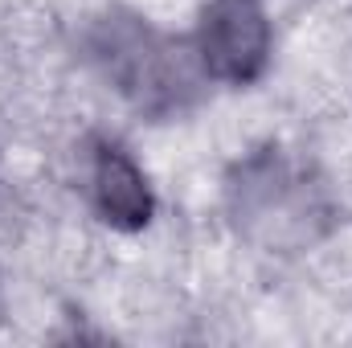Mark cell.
Instances as JSON below:
<instances>
[{"label": "cell", "mask_w": 352, "mask_h": 348, "mask_svg": "<svg viewBox=\"0 0 352 348\" xmlns=\"http://www.w3.org/2000/svg\"><path fill=\"white\" fill-rule=\"evenodd\" d=\"M94 205L115 230H144L152 221V188L119 144L94 148Z\"/></svg>", "instance_id": "cell-4"}, {"label": "cell", "mask_w": 352, "mask_h": 348, "mask_svg": "<svg viewBox=\"0 0 352 348\" xmlns=\"http://www.w3.org/2000/svg\"><path fill=\"white\" fill-rule=\"evenodd\" d=\"M230 213L246 238L270 250H303L332 221L324 184L283 148H263L234 168Z\"/></svg>", "instance_id": "cell-1"}, {"label": "cell", "mask_w": 352, "mask_h": 348, "mask_svg": "<svg viewBox=\"0 0 352 348\" xmlns=\"http://www.w3.org/2000/svg\"><path fill=\"white\" fill-rule=\"evenodd\" d=\"M201 66L234 87H250L270 58V25L258 0H213L197 29Z\"/></svg>", "instance_id": "cell-3"}, {"label": "cell", "mask_w": 352, "mask_h": 348, "mask_svg": "<svg viewBox=\"0 0 352 348\" xmlns=\"http://www.w3.org/2000/svg\"><path fill=\"white\" fill-rule=\"evenodd\" d=\"M0 307H4V299H0Z\"/></svg>", "instance_id": "cell-5"}, {"label": "cell", "mask_w": 352, "mask_h": 348, "mask_svg": "<svg viewBox=\"0 0 352 348\" xmlns=\"http://www.w3.org/2000/svg\"><path fill=\"white\" fill-rule=\"evenodd\" d=\"M90 58L111 78V87L148 115H176L197 94V74L184 50L140 17H102L90 29Z\"/></svg>", "instance_id": "cell-2"}]
</instances>
